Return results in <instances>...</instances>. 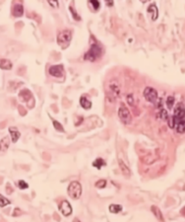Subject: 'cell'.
<instances>
[{
    "label": "cell",
    "mask_w": 185,
    "mask_h": 222,
    "mask_svg": "<svg viewBox=\"0 0 185 222\" xmlns=\"http://www.w3.org/2000/svg\"><path fill=\"white\" fill-rule=\"evenodd\" d=\"M71 40H72V32L70 30L61 31L57 35V44L63 50L67 48L68 45H70Z\"/></svg>",
    "instance_id": "6da1fadb"
},
{
    "label": "cell",
    "mask_w": 185,
    "mask_h": 222,
    "mask_svg": "<svg viewBox=\"0 0 185 222\" xmlns=\"http://www.w3.org/2000/svg\"><path fill=\"white\" fill-rule=\"evenodd\" d=\"M67 193L72 200H79L81 195H82V186L77 181L71 182L70 185L68 186Z\"/></svg>",
    "instance_id": "7a4b0ae2"
},
{
    "label": "cell",
    "mask_w": 185,
    "mask_h": 222,
    "mask_svg": "<svg viewBox=\"0 0 185 222\" xmlns=\"http://www.w3.org/2000/svg\"><path fill=\"white\" fill-rule=\"evenodd\" d=\"M100 54H101L100 47L98 44L94 43V44L91 45L90 50L85 53L84 58L86 60H89V61H95L100 57Z\"/></svg>",
    "instance_id": "3957f363"
},
{
    "label": "cell",
    "mask_w": 185,
    "mask_h": 222,
    "mask_svg": "<svg viewBox=\"0 0 185 222\" xmlns=\"http://www.w3.org/2000/svg\"><path fill=\"white\" fill-rule=\"evenodd\" d=\"M118 117L121 119V121L125 124H129L131 121H132V117L130 114V112H129V110L125 106H120V108L118 110Z\"/></svg>",
    "instance_id": "277c9868"
},
{
    "label": "cell",
    "mask_w": 185,
    "mask_h": 222,
    "mask_svg": "<svg viewBox=\"0 0 185 222\" xmlns=\"http://www.w3.org/2000/svg\"><path fill=\"white\" fill-rule=\"evenodd\" d=\"M144 97L148 102H150L152 104H155L157 101H158L159 97H158V92L157 90H155L154 88L152 87H147L145 90H144L143 93Z\"/></svg>",
    "instance_id": "5b68a950"
},
{
    "label": "cell",
    "mask_w": 185,
    "mask_h": 222,
    "mask_svg": "<svg viewBox=\"0 0 185 222\" xmlns=\"http://www.w3.org/2000/svg\"><path fill=\"white\" fill-rule=\"evenodd\" d=\"M173 119H174V121H175V126L178 121H180L181 119H185V107L183 104H181V103L177 104L176 108L174 109Z\"/></svg>",
    "instance_id": "8992f818"
},
{
    "label": "cell",
    "mask_w": 185,
    "mask_h": 222,
    "mask_svg": "<svg viewBox=\"0 0 185 222\" xmlns=\"http://www.w3.org/2000/svg\"><path fill=\"white\" fill-rule=\"evenodd\" d=\"M59 210L64 216H69L72 213V207L67 200H62L59 205Z\"/></svg>",
    "instance_id": "52a82bcc"
},
{
    "label": "cell",
    "mask_w": 185,
    "mask_h": 222,
    "mask_svg": "<svg viewBox=\"0 0 185 222\" xmlns=\"http://www.w3.org/2000/svg\"><path fill=\"white\" fill-rule=\"evenodd\" d=\"M49 74L51 76H54V77H61L63 75V66L62 65H52L49 67Z\"/></svg>",
    "instance_id": "ba28073f"
},
{
    "label": "cell",
    "mask_w": 185,
    "mask_h": 222,
    "mask_svg": "<svg viewBox=\"0 0 185 222\" xmlns=\"http://www.w3.org/2000/svg\"><path fill=\"white\" fill-rule=\"evenodd\" d=\"M147 12H148L149 15H150L151 19L153 20V21H156V20L158 19L159 10H158V8H157V6H156V4H155V3H152L150 6L148 7V9H147Z\"/></svg>",
    "instance_id": "9c48e42d"
},
{
    "label": "cell",
    "mask_w": 185,
    "mask_h": 222,
    "mask_svg": "<svg viewBox=\"0 0 185 222\" xmlns=\"http://www.w3.org/2000/svg\"><path fill=\"white\" fill-rule=\"evenodd\" d=\"M9 132L11 134V139H12V142L13 143H16L18 141V139L20 138V132L18 131V129L16 127H9Z\"/></svg>",
    "instance_id": "30bf717a"
},
{
    "label": "cell",
    "mask_w": 185,
    "mask_h": 222,
    "mask_svg": "<svg viewBox=\"0 0 185 222\" xmlns=\"http://www.w3.org/2000/svg\"><path fill=\"white\" fill-rule=\"evenodd\" d=\"M12 13H13V16L16 17V18L21 17L23 15V13H24V8H23V6L21 4H16L14 6L13 12H12Z\"/></svg>",
    "instance_id": "8fae6325"
},
{
    "label": "cell",
    "mask_w": 185,
    "mask_h": 222,
    "mask_svg": "<svg viewBox=\"0 0 185 222\" xmlns=\"http://www.w3.org/2000/svg\"><path fill=\"white\" fill-rule=\"evenodd\" d=\"M0 67H1V69H4V70H10L13 67V64H12V62L9 59L2 58L1 62H0Z\"/></svg>",
    "instance_id": "7c38bea8"
},
{
    "label": "cell",
    "mask_w": 185,
    "mask_h": 222,
    "mask_svg": "<svg viewBox=\"0 0 185 222\" xmlns=\"http://www.w3.org/2000/svg\"><path fill=\"white\" fill-rule=\"evenodd\" d=\"M80 104H81V107H83V108L86 109V110L92 108V103H91V102L89 101L86 97H81L80 98Z\"/></svg>",
    "instance_id": "4fadbf2b"
},
{
    "label": "cell",
    "mask_w": 185,
    "mask_h": 222,
    "mask_svg": "<svg viewBox=\"0 0 185 222\" xmlns=\"http://www.w3.org/2000/svg\"><path fill=\"white\" fill-rule=\"evenodd\" d=\"M175 129L178 133H184L185 132V119H181L180 121H178L175 126Z\"/></svg>",
    "instance_id": "5bb4252c"
},
{
    "label": "cell",
    "mask_w": 185,
    "mask_h": 222,
    "mask_svg": "<svg viewBox=\"0 0 185 222\" xmlns=\"http://www.w3.org/2000/svg\"><path fill=\"white\" fill-rule=\"evenodd\" d=\"M118 162H119V166H120V169H121V171H122V173L124 175H126V176H129L131 174V172H130V170L128 169V167L126 166L125 164H124V162L122 161L121 159H119L118 160Z\"/></svg>",
    "instance_id": "9a60e30c"
},
{
    "label": "cell",
    "mask_w": 185,
    "mask_h": 222,
    "mask_svg": "<svg viewBox=\"0 0 185 222\" xmlns=\"http://www.w3.org/2000/svg\"><path fill=\"white\" fill-rule=\"evenodd\" d=\"M106 163L103 161V159H101V158H98V159H96L95 161L93 162V166L95 168H97V169L100 170L101 167H103V166H105Z\"/></svg>",
    "instance_id": "2e32d148"
},
{
    "label": "cell",
    "mask_w": 185,
    "mask_h": 222,
    "mask_svg": "<svg viewBox=\"0 0 185 222\" xmlns=\"http://www.w3.org/2000/svg\"><path fill=\"white\" fill-rule=\"evenodd\" d=\"M122 210V206L120 205H109V211L111 213H118Z\"/></svg>",
    "instance_id": "e0dca14e"
},
{
    "label": "cell",
    "mask_w": 185,
    "mask_h": 222,
    "mask_svg": "<svg viewBox=\"0 0 185 222\" xmlns=\"http://www.w3.org/2000/svg\"><path fill=\"white\" fill-rule=\"evenodd\" d=\"M152 211H153L154 214H155V216H156V217L158 218L159 220H161V221L164 220L163 216H161V211H159V209L157 207V206H152Z\"/></svg>",
    "instance_id": "ac0fdd59"
},
{
    "label": "cell",
    "mask_w": 185,
    "mask_h": 222,
    "mask_svg": "<svg viewBox=\"0 0 185 222\" xmlns=\"http://www.w3.org/2000/svg\"><path fill=\"white\" fill-rule=\"evenodd\" d=\"M174 97L173 96H168V99H166V106H168V108L170 110L172 109V107H173L174 105Z\"/></svg>",
    "instance_id": "d6986e66"
},
{
    "label": "cell",
    "mask_w": 185,
    "mask_h": 222,
    "mask_svg": "<svg viewBox=\"0 0 185 222\" xmlns=\"http://www.w3.org/2000/svg\"><path fill=\"white\" fill-rule=\"evenodd\" d=\"M52 124H53V126L55 127V129H56V131H60V132H63V131H64V128H63L62 124H59L58 121H56L55 119H52Z\"/></svg>",
    "instance_id": "ffe728a7"
},
{
    "label": "cell",
    "mask_w": 185,
    "mask_h": 222,
    "mask_svg": "<svg viewBox=\"0 0 185 222\" xmlns=\"http://www.w3.org/2000/svg\"><path fill=\"white\" fill-rule=\"evenodd\" d=\"M10 205V200H8L7 198H5L3 195L0 196V206L1 207H4V206Z\"/></svg>",
    "instance_id": "44dd1931"
},
{
    "label": "cell",
    "mask_w": 185,
    "mask_h": 222,
    "mask_svg": "<svg viewBox=\"0 0 185 222\" xmlns=\"http://www.w3.org/2000/svg\"><path fill=\"white\" fill-rule=\"evenodd\" d=\"M96 187L98 188H103L106 187V181L105 180H100L96 183Z\"/></svg>",
    "instance_id": "7402d4cb"
},
{
    "label": "cell",
    "mask_w": 185,
    "mask_h": 222,
    "mask_svg": "<svg viewBox=\"0 0 185 222\" xmlns=\"http://www.w3.org/2000/svg\"><path fill=\"white\" fill-rule=\"evenodd\" d=\"M18 187H19L20 188H22V190H25V188H29V185H28V184L25 182V181L20 180L19 182H18Z\"/></svg>",
    "instance_id": "603a6c76"
},
{
    "label": "cell",
    "mask_w": 185,
    "mask_h": 222,
    "mask_svg": "<svg viewBox=\"0 0 185 222\" xmlns=\"http://www.w3.org/2000/svg\"><path fill=\"white\" fill-rule=\"evenodd\" d=\"M90 3H91V5H92L93 8L95 9V10H98V8H100V2H98V1H96V0H91Z\"/></svg>",
    "instance_id": "cb8c5ba5"
},
{
    "label": "cell",
    "mask_w": 185,
    "mask_h": 222,
    "mask_svg": "<svg viewBox=\"0 0 185 222\" xmlns=\"http://www.w3.org/2000/svg\"><path fill=\"white\" fill-rule=\"evenodd\" d=\"M168 126L170 128H173V127H175V121H174L173 119V116L172 117H168Z\"/></svg>",
    "instance_id": "d4e9b609"
},
{
    "label": "cell",
    "mask_w": 185,
    "mask_h": 222,
    "mask_svg": "<svg viewBox=\"0 0 185 222\" xmlns=\"http://www.w3.org/2000/svg\"><path fill=\"white\" fill-rule=\"evenodd\" d=\"M161 118L163 121H166L168 119V112L166 110H161Z\"/></svg>",
    "instance_id": "484cf974"
},
{
    "label": "cell",
    "mask_w": 185,
    "mask_h": 222,
    "mask_svg": "<svg viewBox=\"0 0 185 222\" xmlns=\"http://www.w3.org/2000/svg\"><path fill=\"white\" fill-rule=\"evenodd\" d=\"M49 4L51 7H54V8H57V7L59 6V3H58L56 0H49Z\"/></svg>",
    "instance_id": "4316f807"
},
{
    "label": "cell",
    "mask_w": 185,
    "mask_h": 222,
    "mask_svg": "<svg viewBox=\"0 0 185 222\" xmlns=\"http://www.w3.org/2000/svg\"><path fill=\"white\" fill-rule=\"evenodd\" d=\"M69 8H70V11L71 12H72V13H73V16H74V18H76V19H77V20H80V18H79V16H78V15L77 14H76V12H74V10H73L72 9V7H69Z\"/></svg>",
    "instance_id": "83f0119b"
},
{
    "label": "cell",
    "mask_w": 185,
    "mask_h": 222,
    "mask_svg": "<svg viewBox=\"0 0 185 222\" xmlns=\"http://www.w3.org/2000/svg\"><path fill=\"white\" fill-rule=\"evenodd\" d=\"M127 100H128V103H129V104L131 103V105H133V99H132V95H129V96H128V98H127Z\"/></svg>",
    "instance_id": "f1b7e54d"
},
{
    "label": "cell",
    "mask_w": 185,
    "mask_h": 222,
    "mask_svg": "<svg viewBox=\"0 0 185 222\" xmlns=\"http://www.w3.org/2000/svg\"><path fill=\"white\" fill-rule=\"evenodd\" d=\"M107 4H108V5H109V6H111V5H112V4H113V2H112V1H111V0H108V1H107Z\"/></svg>",
    "instance_id": "f546056e"
}]
</instances>
